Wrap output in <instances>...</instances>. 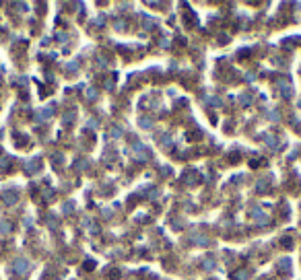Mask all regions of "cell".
<instances>
[{"mask_svg": "<svg viewBox=\"0 0 301 280\" xmlns=\"http://www.w3.org/2000/svg\"><path fill=\"white\" fill-rule=\"evenodd\" d=\"M277 87H279V91L285 95V97H289V95H291V85H289L287 81H279V83H277Z\"/></svg>", "mask_w": 301, "mask_h": 280, "instance_id": "277c9868", "label": "cell"}, {"mask_svg": "<svg viewBox=\"0 0 301 280\" xmlns=\"http://www.w3.org/2000/svg\"><path fill=\"white\" fill-rule=\"evenodd\" d=\"M264 142L268 144V146H272V148H277V138H274L272 134H266V136H264Z\"/></svg>", "mask_w": 301, "mask_h": 280, "instance_id": "8992f818", "label": "cell"}, {"mask_svg": "<svg viewBox=\"0 0 301 280\" xmlns=\"http://www.w3.org/2000/svg\"><path fill=\"white\" fill-rule=\"evenodd\" d=\"M132 153H134V157L138 161H147L149 159V148L144 146V144H136L134 148H132Z\"/></svg>", "mask_w": 301, "mask_h": 280, "instance_id": "6da1fadb", "label": "cell"}, {"mask_svg": "<svg viewBox=\"0 0 301 280\" xmlns=\"http://www.w3.org/2000/svg\"><path fill=\"white\" fill-rule=\"evenodd\" d=\"M0 231H4V233H8V231H11V227H8V223H2V225H0Z\"/></svg>", "mask_w": 301, "mask_h": 280, "instance_id": "9a60e30c", "label": "cell"}, {"mask_svg": "<svg viewBox=\"0 0 301 280\" xmlns=\"http://www.w3.org/2000/svg\"><path fill=\"white\" fill-rule=\"evenodd\" d=\"M111 136H122V128H114L111 130Z\"/></svg>", "mask_w": 301, "mask_h": 280, "instance_id": "5bb4252c", "label": "cell"}, {"mask_svg": "<svg viewBox=\"0 0 301 280\" xmlns=\"http://www.w3.org/2000/svg\"><path fill=\"white\" fill-rule=\"evenodd\" d=\"M280 268L289 270V268H291V262H289V260H280Z\"/></svg>", "mask_w": 301, "mask_h": 280, "instance_id": "4fadbf2b", "label": "cell"}, {"mask_svg": "<svg viewBox=\"0 0 301 280\" xmlns=\"http://www.w3.org/2000/svg\"><path fill=\"white\" fill-rule=\"evenodd\" d=\"M95 95H97V93H95V89H89V93H87V97H89V99H95Z\"/></svg>", "mask_w": 301, "mask_h": 280, "instance_id": "2e32d148", "label": "cell"}, {"mask_svg": "<svg viewBox=\"0 0 301 280\" xmlns=\"http://www.w3.org/2000/svg\"><path fill=\"white\" fill-rule=\"evenodd\" d=\"M138 122H140V126H142V128H151V126H153V124H151V120H149V118H140V120H138Z\"/></svg>", "mask_w": 301, "mask_h": 280, "instance_id": "52a82bcc", "label": "cell"}, {"mask_svg": "<svg viewBox=\"0 0 301 280\" xmlns=\"http://www.w3.org/2000/svg\"><path fill=\"white\" fill-rule=\"evenodd\" d=\"M15 270H17L19 274H27V270H29V262L25 260V258H19V260L15 262Z\"/></svg>", "mask_w": 301, "mask_h": 280, "instance_id": "7a4b0ae2", "label": "cell"}, {"mask_svg": "<svg viewBox=\"0 0 301 280\" xmlns=\"http://www.w3.org/2000/svg\"><path fill=\"white\" fill-rule=\"evenodd\" d=\"M268 118H270V120H279V113H277V111H270Z\"/></svg>", "mask_w": 301, "mask_h": 280, "instance_id": "e0dca14e", "label": "cell"}, {"mask_svg": "<svg viewBox=\"0 0 301 280\" xmlns=\"http://www.w3.org/2000/svg\"><path fill=\"white\" fill-rule=\"evenodd\" d=\"M252 218L258 223V225H266V214L262 212L260 208H256V210H252Z\"/></svg>", "mask_w": 301, "mask_h": 280, "instance_id": "3957f363", "label": "cell"}, {"mask_svg": "<svg viewBox=\"0 0 301 280\" xmlns=\"http://www.w3.org/2000/svg\"><path fill=\"white\" fill-rule=\"evenodd\" d=\"M204 268H206V270L214 268V260H204Z\"/></svg>", "mask_w": 301, "mask_h": 280, "instance_id": "7c38bea8", "label": "cell"}, {"mask_svg": "<svg viewBox=\"0 0 301 280\" xmlns=\"http://www.w3.org/2000/svg\"><path fill=\"white\" fill-rule=\"evenodd\" d=\"M37 167H39V163H37V161H31V163H27V169H29V171L37 169Z\"/></svg>", "mask_w": 301, "mask_h": 280, "instance_id": "8fae6325", "label": "cell"}, {"mask_svg": "<svg viewBox=\"0 0 301 280\" xmlns=\"http://www.w3.org/2000/svg\"><path fill=\"white\" fill-rule=\"evenodd\" d=\"M76 66H79V64H76V62H70V64H68L66 68H68V70H76Z\"/></svg>", "mask_w": 301, "mask_h": 280, "instance_id": "d6986e66", "label": "cell"}, {"mask_svg": "<svg viewBox=\"0 0 301 280\" xmlns=\"http://www.w3.org/2000/svg\"><path fill=\"white\" fill-rule=\"evenodd\" d=\"M250 101H252V95H241V97H239V103H243V105L250 103Z\"/></svg>", "mask_w": 301, "mask_h": 280, "instance_id": "30bf717a", "label": "cell"}, {"mask_svg": "<svg viewBox=\"0 0 301 280\" xmlns=\"http://www.w3.org/2000/svg\"><path fill=\"white\" fill-rule=\"evenodd\" d=\"M17 198H19V194L11 190L8 194H4V202H6V204H15V202H17Z\"/></svg>", "mask_w": 301, "mask_h": 280, "instance_id": "5b68a950", "label": "cell"}, {"mask_svg": "<svg viewBox=\"0 0 301 280\" xmlns=\"http://www.w3.org/2000/svg\"><path fill=\"white\" fill-rule=\"evenodd\" d=\"M196 243H198V245H206V243H208V241H206V237H204V235H196Z\"/></svg>", "mask_w": 301, "mask_h": 280, "instance_id": "ba28073f", "label": "cell"}, {"mask_svg": "<svg viewBox=\"0 0 301 280\" xmlns=\"http://www.w3.org/2000/svg\"><path fill=\"white\" fill-rule=\"evenodd\" d=\"M235 280H247V272H245V270H239L237 276H235Z\"/></svg>", "mask_w": 301, "mask_h": 280, "instance_id": "9c48e42d", "label": "cell"}, {"mask_svg": "<svg viewBox=\"0 0 301 280\" xmlns=\"http://www.w3.org/2000/svg\"><path fill=\"white\" fill-rule=\"evenodd\" d=\"M169 144H171V138L165 136V138H163V146H169Z\"/></svg>", "mask_w": 301, "mask_h": 280, "instance_id": "ac0fdd59", "label": "cell"}]
</instances>
